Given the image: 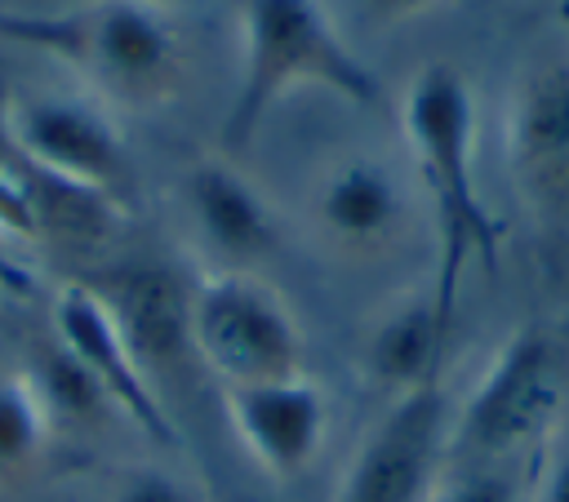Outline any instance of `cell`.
<instances>
[{
  "mask_svg": "<svg viewBox=\"0 0 569 502\" xmlns=\"http://www.w3.org/2000/svg\"><path fill=\"white\" fill-rule=\"evenodd\" d=\"M427 4H436V0H360V9H365L369 18H378V22L413 18V13H422Z\"/></svg>",
  "mask_w": 569,
  "mask_h": 502,
  "instance_id": "obj_20",
  "label": "cell"
},
{
  "mask_svg": "<svg viewBox=\"0 0 569 502\" xmlns=\"http://www.w3.org/2000/svg\"><path fill=\"white\" fill-rule=\"evenodd\" d=\"M49 324H53V342L93 378L107 409L124 413L156 444L178 440V431H173V422H169V413L156 395V382L138 364V355H133L111 302L102 298V289L62 284L49 302Z\"/></svg>",
  "mask_w": 569,
  "mask_h": 502,
  "instance_id": "obj_9",
  "label": "cell"
},
{
  "mask_svg": "<svg viewBox=\"0 0 569 502\" xmlns=\"http://www.w3.org/2000/svg\"><path fill=\"white\" fill-rule=\"evenodd\" d=\"M9 147L49 178L116 195L129 178V151L116 116L89 93H31L0 120Z\"/></svg>",
  "mask_w": 569,
  "mask_h": 502,
  "instance_id": "obj_7",
  "label": "cell"
},
{
  "mask_svg": "<svg viewBox=\"0 0 569 502\" xmlns=\"http://www.w3.org/2000/svg\"><path fill=\"white\" fill-rule=\"evenodd\" d=\"M538 502H569V444L547 453V466L538 480Z\"/></svg>",
  "mask_w": 569,
  "mask_h": 502,
  "instance_id": "obj_19",
  "label": "cell"
},
{
  "mask_svg": "<svg viewBox=\"0 0 569 502\" xmlns=\"http://www.w3.org/2000/svg\"><path fill=\"white\" fill-rule=\"evenodd\" d=\"M182 200L200 244L218 258V271H253V262L276 249V209L262 187L231 160H196L182 178Z\"/></svg>",
  "mask_w": 569,
  "mask_h": 502,
  "instance_id": "obj_12",
  "label": "cell"
},
{
  "mask_svg": "<svg viewBox=\"0 0 569 502\" xmlns=\"http://www.w3.org/2000/svg\"><path fill=\"white\" fill-rule=\"evenodd\" d=\"M449 426L453 418L440 382L391 395L356 444L333 502H427L449 466Z\"/></svg>",
  "mask_w": 569,
  "mask_h": 502,
  "instance_id": "obj_6",
  "label": "cell"
},
{
  "mask_svg": "<svg viewBox=\"0 0 569 502\" xmlns=\"http://www.w3.org/2000/svg\"><path fill=\"white\" fill-rule=\"evenodd\" d=\"M302 84H320L356 107L378 102L373 71L342 40L325 0H244L240 76L227 111V142H249L262 116Z\"/></svg>",
  "mask_w": 569,
  "mask_h": 502,
  "instance_id": "obj_3",
  "label": "cell"
},
{
  "mask_svg": "<svg viewBox=\"0 0 569 502\" xmlns=\"http://www.w3.org/2000/svg\"><path fill=\"white\" fill-rule=\"evenodd\" d=\"M58 418L31 369L0 373V489L22 484L49 453Z\"/></svg>",
  "mask_w": 569,
  "mask_h": 502,
  "instance_id": "obj_15",
  "label": "cell"
},
{
  "mask_svg": "<svg viewBox=\"0 0 569 502\" xmlns=\"http://www.w3.org/2000/svg\"><path fill=\"white\" fill-rule=\"evenodd\" d=\"M405 142L418 182L436 213L440 267L431 280L436 302L453 315L458 280L476 253L485 267L498 262V222L476 182V93L453 62H427L413 71L400 102Z\"/></svg>",
  "mask_w": 569,
  "mask_h": 502,
  "instance_id": "obj_1",
  "label": "cell"
},
{
  "mask_svg": "<svg viewBox=\"0 0 569 502\" xmlns=\"http://www.w3.org/2000/svg\"><path fill=\"white\" fill-rule=\"evenodd\" d=\"M107 502H200V493L160 466H129L116 475Z\"/></svg>",
  "mask_w": 569,
  "mask_h": 502,
  "instance_id": "obj_17",
  "label": "cell"
},
{
  "mask_svg": "<svg viewBox=\"0 0 569 502\" xmlns=\"http://www.w3.org/2000/svg\"><path fill=\"white\" fill-rule=\"evenodd\" d=\"M565 400L556 338L538 324L516 329L480 369L449 426V458L462 466H511V458L551 440Z\"/></svg>",
  "mask_w": 569,
  "mask_h": 502,
  "instance_id": "obj_4",
  "label": "cell"
},
{
  "mask_svg": "<svg viewBox=\"0 0 569 502\" xmlns=\"http://www.w3.org/2000/svg\"><path fill=\"white\" fill-rule=\"evenodd\" d=\"M0 151H4V129H0ZM13 155V147H9ZM0 231L4 235H22V240H36L40 227H36V209H31V191H27V178H22V164L13 155L0 160Z\"/></svg>",
  "mask_w": 569,
  "mask_h": 502,
  "instance_id": "obj_18",
  "label": "cell"
},
{
  "mask_svg": "<svg viewBox=\"0 0 569 502\" xmlns=\"http://www.w3.org/2000/svg\"><path fill=\"white\" fill-rule=\"evenodd\" d=\"M222 409L240 449L271 480H298L329 435V395L307 373L222 386Z\"/></svg>",
  "mask_w": 569,
  "mask_h": 502,
  "instance_id": "obj_10",
  "label": "cell"
},
{
  "mask_svg": "<svg viewBox=\"0 0 569 502\" xmlns=\"http://www.w3.org/2000/svg\"><path fill=\"white\" fill-rule=\"evenodd\" d=\"M187 333L222 386L302 373V324L258 271H204L191 289Z\"/></svg>",
  "mask_w": 569,
  "mask_h": 502,
  "instance_id": "obj_5",
  "label": "cell"
},
{
  "mask_svg": "<svg viewBox=\"0 0 569 502\" xmlns=\"http://www.w3.org/2000/svg\"><path fill=\"white\" fill-rule=\"evenodd\" d=\"M525 484L516 466H458L440 475L436 493L427 502H520Z\"/></svg>",
  "mask_w": 569,
  "mask_h": 502,
  "instance_id": "obj_16",
  "label": "cell"
},
{
  "mask_svg": "<svg viewBox=\"0 0 569 502\" xmlns=\"http://www.w3.org/2000/svg\"><path fill=\"white\" fill-rule=\"evenodd\" d=\"M0 36L31 44L120 102L164 98L187 62L169 0H76L53 13H4Z\"/></svg>",
  "mask_w": 569,
  "mask_h": 502,
  "instance_id": "obj_2",
  "label": "cell"
},
{
  "mask_svg": "<svg viewBox=\"0 0 569 502\" xmlns=\"http://www.w3.org/2000/svg\"><path fill=\"white\" fill-rule=\"evenodd\" d=\"M449 329H453V315L436 302L431 289L400 298L369 329V342H365L369 378L378 386H387L391 395L440 382V360H445Z\"/></svg>",
  "mask_w": 569,
  "mask_h": 502,
  "instance_id": "obj_13",
  "label": "cell"
},
{
  "mask_svg": "<svg viewBox=\"0 0 569 502\" xmlns=\"http://www.w3.org/2000/svg\"><path fill=\"white\" fill-rule=\"evenodd\" d=\"M311 218L333 249L351 258H369L391 249L409 231L413 209L400 173L387 160L347 155L320 173L311 195Z\"/></svg>",
  "mask_w": 569,
  "mask_h": 502,
  "instance_id": "obj_11",
  "label": "cell"
},
{
  "mask_svg": "<svg viewBox=\"0 0 569 502\" xmlns=\"http://www.w3.org/2000/svg\"><path fill=\"white\" fill-rule=\"evenodd\" d=\"M507 169L533 222L569 231V58L529 67L511 89Z\"/></svg>",
  "mask_w": 569,
  "mask_h": 502,
  "instance_id": "obj_8",
  "label": "cell"
},
{
  "mask_svg": "<svg viewBox=\"0 0 569 502\" xmlns=\"http://www.w3.org/2000/svg\"><path fill=\"white\" fill-rule=\"evenodd\" d=\"M102 298L111 302V311L147 373H156L169 360H178L182 351H191V333H187L191 289H182L164 267L120 271L102 289Z\"/></svg>",
  "mask_w": 569,
  "mask_h": 502,
  "instance_id": "obj_14",
  "label": "cell"
}]
</instances>
